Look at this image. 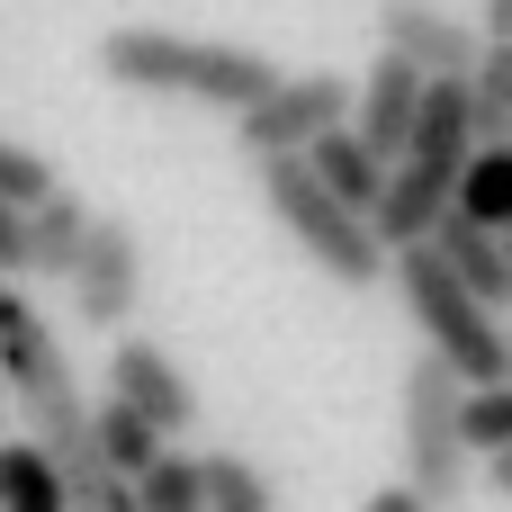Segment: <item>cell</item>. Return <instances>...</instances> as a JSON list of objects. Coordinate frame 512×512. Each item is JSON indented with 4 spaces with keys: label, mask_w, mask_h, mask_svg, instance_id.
I'll return each instance as SVG.
<instances>
[{
    "label": "cell",
    "mask_w": 512,
    "mask_h": 512,
    "mask_svg": "<svg viewBox=\"0 0 512 512\" xmlns=\"http://www.w3.org/2000/svg\"><path fill=\"white\" fill-rule=\"evenodd\" d=\"M198 512H279V504L243 450H216V459H198Z\"/></svg>",
    "instance_id": "cell-19"
},
{
    "label": "cell",
    "mask_w": 512,
    "mask_h": 512,
    "mask_svg": "<svg viewBox=\"0 0 512 512\" xmlns=\"http://www.w3.org/2000/svg\"><path fill=\"white\" fill-rule=\"evenodd\" d=\"M459 378L423 351L414 369H405V495L423 512H450L459 495H468V450H459Z\"/></svg>",
    "instance_id": "cell-5"
},
{
    "label": "cell",
    "mask_w": 512,
    "mask_h": 512,
    "mask_svg": "<svg viewBox=\"0 0 512 512\" xmlns=\"http://www.w3.org/2000/svg\"><path fill=\"white\" fill-rule=\"evenodd\" d=\"M414 99H423V72L396 63V54H378L369 81H351V135H360L378 162H396V144H405V126H414Z\"/></svg>",
    "instance_id": "cell-10"
},
{
    "label": "cell",
    "mask_w": 512,
    "mask_h": 512,
    "mask_svg": "<svg viewBox=\"0 0 512 512\" xmlns=\"http://www.w3.org/2000/svg\"><path fill=\"white\" fill-rule=\"evenodd\" d=\"M0 512H72L54 459H45L27 432H0Z\"/></svg>",
    "instance_id": "cell-16"
},
{
    "label": "cell",
    "mask_w": 512,
    "mask_h": 512,
    "mask_svg": "<svg viewBox=\"0 0 512 512\" xmlns=\"http://www.w3.org/2000/svg\"><path fill=\"white\" fill-rule=\"evenodd\" d=\"M324 126H351V81L342 72H279L252 108H234V135L243 153H306Z\"/></svg>",
    "instance_id": "cell-6"
},
{
    "label": "cell",
    "mask_w": 512,
    "mask_h": 512,
    "mask_svg": "<svg viewBox=\"0 0 512 512\" xmlns=\"http://www.w3.org/2000/svg\"><path fill=\"white\" fill-rule=\"evenodd\" d=\"M450 216H468V225H486V234H504V225H512V144H477V153L459 162Z\"/></svg>",
    "instance_id": "cell-14"
},
{
    "label": "cell",
    "mask_w": 512,
    "mask_h": 512,
    "mask_svg": "<svg viewBox=\"0 0 512 512\" xmlns=\"http://www.w3.org/2000/svg\"><path fill=\"white\" fill-rule=\"evenodd\" d=\"M63 504L72 512H135V495H126V477H90V486H72Z\"/></svg>",
    "instance_id": "cell-23"
},
{
    "label": "cell",
    "mask_w": 512,
    "mask_h": 512,
    "mask_svg": "<svg viewBox=\"0 0 512 512\" xmlns=\"http://www.w3.org/2000/svg\"><path fill=\"white\" fill-rule=\"evenodd\" d=\"M360 512H423V504H414L405 486H378V495H369V504H360Z\"/></svg>",
    "instance_id": "cell-25"
},
{
    "label": "cell",
    "mask_w": 512,
    "mask_h": 512,
    "mask_svg": "<svg viewBox=\"0 0 512 512\" xmlns=\"http://www.w3.org/2000/svg\"><path fill=\"white\" fill-rule=\"evenodd\" d=\"M252 171H261V198H270V216L288 225V243H297L333 288H369V279H387L378 234H369L342 198H324V189H315V171H306L297 153H261Z\"/></svg>",
    "instance_id": "cell-4"
},
{
    "label": "cell",
    "mask_w": 512,
    "mask_h": 512,
    "mask_svg": "<svg viewBox=\"0 0 512 512\" xmlns=\"http://www.w3.org/2000/svg\"><path fill=\"white\" fill-rule=\"evenodd\" d=\"M108 396H117L126 414H144L162 441H180V432L198 423V387H189L180 360H171L162 342H144V333H117V351H108Z\"/></svg>",
    "instance_id": "cell-8"
},
{
    "label": "cell",
    "mask_w": 512,
    "mask_h": 512,
    "mask_svg": "<svg viewBox=\"0 0 512 512\" xmlns=\"http://www.w3.org/2000/svg\"><path fill=\"white\" fill-rule=\"evenodd\" d=\"M297 162L315 171V189H324V198H342V207L369 225V207H378V189H387V162H378V153H369L351 126H324V135H315Z\"/></svg>",
    "instance_id": "cell-12"
},
{
    "label": "cell",
    "mask_w": 512,
    "mask_h": 512,
    "mask_svg": "<svg viewBox=\"0 0 512 512\" xmlns=\"http://www.w3.org/2000/svg\"><path fill=\"white\" fill-rule=\"evenodd\" d=\"M135 512H198V459L189 450H153L144 477H126Z\"/></svg>",
    "instance_id": "cell-20"
},
{
    "label": "cell",
    "mask_w": 512,
    "mask_h": 512,
    "mask_svg": "<svg viewBox=\"0 0 512 512\" xmlns=\"http://www.w3.org/2000/svg\"><path fill=\"white\" fill-rule=\"evenodd\" d=\"M378 54L414 63L423 81H468V63H477V27L450 18V9H432V0H387V9H378Z\"/></svg>",
    "instance_id": "cell-9"
},
{
    "label": "cell",
    "mask_w": 512,
    "mask_h": 512,
    "mask_svg": "<svg viewBox=\"0 0 512 512\" xmlns=\"http://www.w3.org/2000/svg\"><path fill=\"white\" fill-rule=\"evenodd\" d=\"M0 432H9V396H0Z\"/></svg>",
    "instance_id": "cell-26"
},
{
    "label": "cell",
    "mask_w": 512,
    "mask_h": 512,
    "mask_svg": "<svg viewBox=\"0 0 512 512\" xmlns=\"http://www.w3.org/2000/svg\"><path fill=\"white\" fill-rule=\"evenodd\" d=\"M63 288H72V315H81L90 333H117V324H126V306L144 297V252H135V225H126V216H90V225H81L72 270H63Z\"/></svg>",
    "instance_id": "cell-7"
},
{
    "label": "cell",
    "mask_w": 512,
    "mask_h": 512,
    "mask_svg": "<svg viewBox=\"0 0 512 512\" xmlns=\"http://www.w3.org/2000/svg\"><path fill=\"white\" fill-rule=\"evenodd\" d=\"M423 243H432V261H441L477 306H504V297H512V252H504V234H486V225H468V216H450V207H441Z\"/></svg>",
    "instance_id": "cell-11"
},
{
    "label": "cell",
    "mask_w": 512,
    "mask_h": 512,
    "mask_svg": "<svg viewBox=\"0 0 512 512\" xmlns=\"http://www.w3.org/2000/svg\"><path fill=\"white\" fill-rule=\"evenodd\" d=\"M477 45H512V0H486L477 9Z\"/></svg>",
    "instance_id": "cell-24"
},
{
    "label": "cell",
    "mask_w": 512,
    "mask_h": 512,
    "mask_svg": "<svg viewBox=\"0 0 512 512\" xmlns=\"http://www.w3.org/2000/svg\"><path fill=\"white\" fill-rule=\"evenodd\" d=\"M81 225H90V207H81L72 189H45V198L27 207V279H63L72 252H81Z\"/></svg>",
    "instance_id": "cell-13"
},
{
    "label": "cell",
    "mask_w": 512,
    "mask_h": 512,
    "mask_svg": "<svg viewBox=\"0 0 512 512\" xmlns=\"http://www.w3.org/2000/svg\"><path fill=\"white\" fill-rule=\"evenodd\" d=\"M468 153H477V135H468V99H459V81H423L414 126H405V144H396V162H387V189H378V207H369L378 252L432 234V216L450 207Z\"/></svg>",
    "instance_id": "cell-2"
},
{
    "label": "cell",
    "mask_w": 512,
    "mask_h": 512,
    "mask_svg": "<svg viewBox=\"0 0 512 512\" xmlns=\"http://www.w3.org/2000/svg\"><path fill=\"white\" fill-rule=\"evenodd\" d=\"M90 450H99V468H108V477H144V468H153V450H171V441H162L144 414H126V405L108 396V405H90Z\"/></svg>",
    "instance_id": "cell-17"
},
{
    "label": "cell",
    "mask_w": 512,
    "mask_h": 512,
    "mask_svg": "<svg viewBox=\"0 0 512 512\" xmlns=\"http://www.w3.org/2000/svg\"><path fill=\"white\" fill-rule=\"evenodd\" d=\"M99 81L144 90V99H198V108H252L279 63L261 45H216V36H180V27H108L99 36Z\"/></svg>",
    "instance_id": "cell-1"
},
{
    "label": "cell",
    "mask_w": 512,
    "mask_h": 512,
    "mask_svg": "<svg viewBox=\"0 0 512 512\" xmlns=\"http://www.w3.org/2000/svg\"><path fill=\"white\" fill-rule=\"evenodd\" d=\"M0 279L9 288L27 279V207H9V198H0Z\"/></svg>",
    "instance_id": "cell-22"
},
{
    "label": "cell",
    "mask_w": 512,
    "mask_h": 512,
    "mask_svg": "<svg viewBox=\"0 0 512 512\" xmlns=\"http://www.w3.org/2000/svg\"><path fill=\"white\" fill-rule=\"evenodd\" d=\"M459 450L468 459H504L512 450V378H486V387H459Z\"/></svg>",
    "instance_id": "cell-18"
},
{
    "label": "cell",
    "mask_w": 512,
    "mask_h": 512,
    "mask_svg": "<svg viewBox=\"0 0 512 512\" xmlns=\"http://www.w3.org/2000/svg\"><path fill=\"white\" fill-rule=\"evenodd\" d=\"M45 189H63V180H54V162H45L36 144H18V135H0V198H9V207H36Z\"/></svg>",
    "instance_id": "cell-21"
},
{
    "label": "cell",
    "mask_w": 512,
    "mask_h": 512,
    "mask_svg": "<svg viewBox=\"0 0 512 512\" xmlns=\"http://www.w3.org/2000/svg\"><path fill=\"white\" fill-rule=\"evenodd\" d=\"M387 279H396V297H405V315H414L423 351H432L459 387L512 378V351H504L495 306H477V297H468V288L432 261V243H396V252H387Z\"/></svg>",
    "instance_id": "cell-3"
},
{
    "label": "cell",
    "mask_w": 512,
    "mask_h": 512,
    "mask_svg": "<svg viewBox=\"0 0 512 512\" xmlns=\"http://www.w3.org/2000/svg\"><path fill=\"white\" fill-rule=\"evenodd\" d=\"M459 99H468V135L477 144H512V45H477Z\"/></svg>",
    "instance_id": "cell-15"
}]
</instances>
